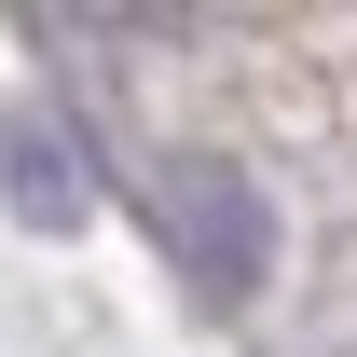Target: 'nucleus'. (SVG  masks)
Here are the masks:
<instances>
[{
  "mask_svg": "<svg viewBox=\"0 0 357 357\" xmlns=\"http://www.w3.org/2000/svg\"><path fill=\"white\" fill-rule=\"evenodd\" d=\"M151 220H165V261H178V289H206V303H248V289H261V248H275V220H261V192H248L220 151H178V165L151 178Z\"/></svg>",
  "mask_w": 357,
  "mask_h": 357,
  "instance_id": "1",
  "label": "nucleus"
},
{
  "mask_svg": "<svg viewBox=\"0 0 357 357\" xmlns=\"http://www.w3.org/2000/svg\"><path fill=\"white\" fill-rule=\"evenodd\" d=\"M14 220H28V234L83 220V151L55 165V124H42V110H14Z\"/></svg>",
  "mask_w": 357,
  "mask_h": 357,
  "instance_id": "2",
  "label": "nucleus"
},
{
  "mask_svg": "<svg viewBox=\"0 0 357 357\" xmlns=\"http://www.w3.org/2000/svg\"><path fill=\"white\" fill-rule=\"evenodd\" d=\"M96 28H137V42H151V28H178V14H192V0H83Z\"/></svg>",
  "mask_w": 357,
  "mask_h": 357,
  "instance_id": "3",
  "label": "nucleus"
}]
</instances>
